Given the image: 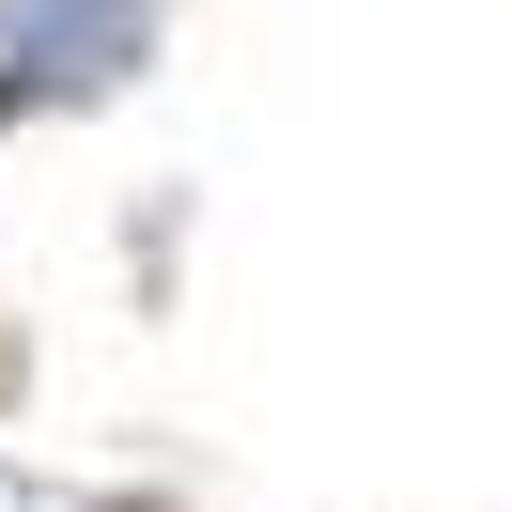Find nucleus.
Listing matches in <instances>:
<instances>
[{
    "label": "nucleus",
    "mask_w": 512,
    "mask_h": 512,
    "mask_svg": "<svg viewBox=\"0 0 512 512\" xmlns=\"http://www.w3.org/2000/svg\"><path fill=\"white\" fill-rule=\"evenodd\" d=\"M140 47V0H32L16 16V94H94Z\"/></svg>",
    "instance_id": "f257e3e1"
}]
</instances>
